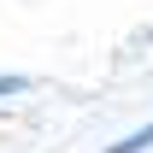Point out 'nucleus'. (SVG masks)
Segmentation results:
<instances>
[{
  "label": "nucleus",
  "instance_id": "f257e3e1",
  "mask_svg": "<svg viewBox=\"0 0 153 153\" xmlns=\"http://www.w3.org/2000/svg\"><path fill=\"white\" fill-rule=\"evenodd\" d=\"M147 147H153V124H147V130H135V135H124V141L106 147V153H147Z\"/></svg>",
  "mask_w": 153,
  "mask_h": 153
},
{
  "label": "nucleus",
  "instance_id": "f03ea898",
  "mask_svg": "<svg viewBox=\"0 0 153 153\" xmlns=\"http://www.w3.org/2000/svg\"><path fill=\"white\" fill-rule=\"evenodd\" d=\"M24 88V76H0V94H18Z\"/></svg>",
  "mask_w": 153,
  "mask_h": 153
}]
</instances>
